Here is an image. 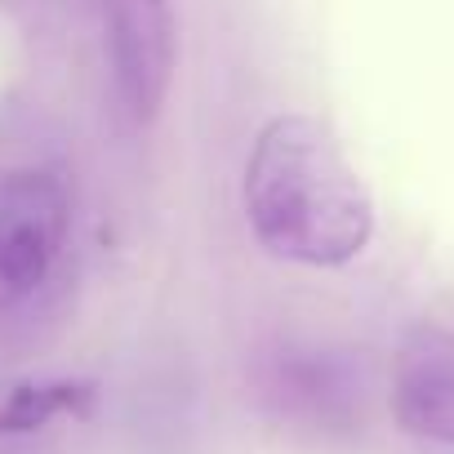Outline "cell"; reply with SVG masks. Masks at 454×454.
I'll return each mask as SVG.
<instances>
[{
  "mask_svg": "<svg viewBox=\"0 0 454 454\" xmlns=\"http://www.w3.org/2000/svg\"><path fill=\"white\" fill-rule=\"evenodd\" d=\"M246 223L281 263L343 268L374 237V200L334 129L290 112L254 138L246 160Z\"/></svg>",
  "mask_w": 454,
  "mask_h": 454,
  "instance_id": "cell-1",
  "label": "cell"
},
{
  "mask_svg": "<svg viewBox=\"0 0 454 454\" xmlns=\"http://www.w3.org/2000/svg\"><path fill=\"white\" fill-rule=\"evenodd\" d=\"M72 232L67 183L50 169H0V312L27 303L59 268Z\"/></svg>",
  "mask_w": 454,
  "mask_h": 454,
  "instance_id": "cell-2",
  "label": "cell"
},
{
  "mask_svg": "<svg viewBox=\"0 0 454 454\" xmlns=\"http://www.w3.org/2000/svg\"><path fill=\"white\" fill-rule=\"evenodd\" d=\"M103 41L121 112L134 125H152L169 98L178 63L169 0H103Z\"/></svg>",
  "mask_w": 454,
  "mask_h": 454,
  "instance_id": "cell-3",
  "label": "cell"
},
{
  "mask_svg": "<svg viewBox=\"0 0 454 454\" xmlns=\"http://www.w3.org/2000/svg\"><path fill=\"white\" fill-rule=\"evenodd\" d=\"M263 401L308 432H348L361 419V370L343 352L281 348L263 370Z\"/></svg>",
  "mask_w": 454,
  "mask_h": 454,
  "instance_id": "cell-4",
  "label": "cell"
},
{
  "mask_svg": "<svg viewBox=\"0 0 454 454\" xmlns=\"http://www.w3.org/2000/svg\"><path fill=\"white\" fill-rule=\"evenodd\" d=\"M392 419L405 436L454 445V352L441 343H414L392 374Z\"/></svg>",
  "mask_w": 454,
  "mask_h": 454,
  "instance_id": "cell-5",
  "label": "cell"
},
{
  "mask_svg": "<svg viewBox=\"0 0 454 454\" xmlns=\"http://www.w3.org/2000/svg\"><path fill=\"white\" fill-rule=\"evenodd\" d=\"M98 383L94 379H41L19 383L0 401V436H32L59 419H94Z\"/></svg>",
  "mask_w": 454,
  "mask_h": 454,
  "instance_id": "cell-6",
  "label": "cell"
}]
</instances>
